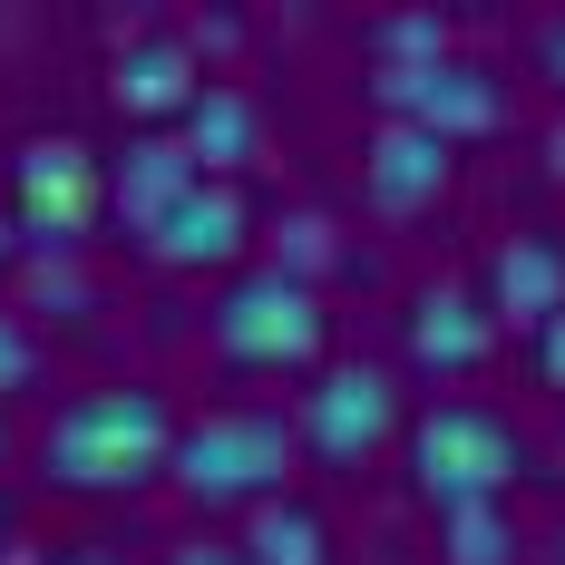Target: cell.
<instances>
[{"mask_svg":"<svg viewBox=\"0 0 565 565\" xmlns=\"http://www.w3.org/2000/svg\"><path fill=\"white\" fill-rule=\"evenodd\" d=\"M391 429H399V391H391L381 361H332V371L302 391V419H292V439L322 449V458H341V468L371 458Z\"/></svg>","mask_w":565,"mask_h":565,"instance_id":"5","label":"cell"},{"mask_svg":"<svg viewBox=\"0 0 565 565\" xmlns=\"http://www.w3.org/2000/svg\"><path fill=\"white\" fill-rule=\"evenodd\" d=\"M244 225H254V215H244V195H234L225 175H195L167 215L147 225V254H157V264H225L234 244H244Z\"/></svg>","mask_w":565,"mask_h":565,"instance_id":"9","label":"cell"},{"mask_svg":"<svg viewBox=\"0 0 565 565\" xmlns=\"http://www.w3.org/2000/svg\"><path fill=\"white\" fill-rule=\"evenodd\" d=\"M0 449H10V429H0Z\"/></svg>","mask_w":565,"mask_h":565,"instance_id":"25","label":"cell"},{"mask_svg":"<svg viewBox=\"0 0 565 565\" xmlns=\"http://www.w3.org/2000/svg\"><path fill=\"white\" fill-rule=\"evenodd\" d=\"M195 157H185V137H127V157H117V175H108V205H117V225H157V215H167L175 195H185V185H195Z\"/></svg>","mask_w":565,"mask_h":565,"instance_id":"12","label":"cell"},{"mask_svg":"<svg viewBox=\"0 0 565 565\" xmlns=\"http://www.w3.org/2000/svg\"><path fill=\"white\" fill-rule=\"evenodd\" d=\"M58 565H127V556H98V546H88V556H58Z\"/></svg>","mask_w":565,"mask_h":565,"instance_id":"22","label":"cell"},{"mask_svg":"<svg viewBox=\"0 0 565 565\" xmlns=\"http://www.w3.org/2000/svg\"><path fill=\"white\" fill-rule=\"evenodd\" d=\"M488 312L498 322H546L565 312V244L556 234H508L488 264Z\"/></svg>","mask_w":565,"mask_h":565,"instance_id":"11","label":"cell"},{"mask_svg":"<svg viewBox=\"0 0 565 565\" xmlns=\"http://www.w3.org/2000/svg\"><path fill=\"white\" fill-rule=\"evenodd\" d=\"M205 78H195V58L175 50V40H137V50H117V68H108V98L117 108H137V117H185V98H195Z\"/></svg>","mask_w":565,"mask_h":565,"instance_id":"13","label":"cell"},{"mask_svg":"<svg viewBox=\"0 0 565 565\" xmlns=\"http://www.w3.org/2000/svg\"><path fill=\"white\" fill-rule=\"evenodd\" d=\"M292 419L282 409H205V419H185L175 429V488L185 498H205V508H234V498H274L282 488V468H292Z\"/></svg>","mask_w":565,"mask_h":565,"instance_id":"3","label":"cell"},{"mask_svg":"<svg viewBox=\"0 0 565 565\" xmlns=\"http://www.w3.org/2000/svg\"><path fill=\"white\" fill-rule=\"evenodd\" d=\"M516 478V429L488 409V399H439L409 419V488L429 508H498Z\"/></svg>","mask_w":565,"mask_h":565,"instance_id":"2","label":"cell"},{"mask_svg":"<svg viewBox=\"0 0 565 565\" xmlns=\"http://www.w3.org/2000/svg\"><path fill=\"white\" fill-rule=\"evenodd\" d=\"M488 341H498V312H488L468 282H429V292L409 302V361L439 371V381H468V371L488 361Z\"/></svg>","mask_w":565,"mask_h":565,"instance_id":"8","label":"cell"},{"mask_svg":"<svg viewBox=\"0 0 565 565\" xmlns=\"http://www.w3.org/2000/svg\"><path fill=\"white\" fill-rule=\"evenodd\" d=\"M449 565H516L508 508H449Z\"/></svg>","mask_w":565,"mask_h":565,"instance_id":"17","label":"cell"},{"mask_svg":"<svg viewBox=\"0 0 565 565\" xmlns=\"http://www.w3.org/2000/svg\"><path fill=\"white\" fill-rule=\"evenodd\" d=\"M167 565H244V546H175Z\"/></svg>","mask_w":565,"mask_h":565,"instance_id":"21","label":"cell"},{"mask_svg":"<svg viewBox=\"0 0 565 565\" xmlns=\"http://www.w3.org/2000/svg\"><path fill=\"white\" fill-rule=\"evenodd\" d=\"M10 195H20V225L40 234V244H68V234H88L108 185H98V157L78 137H30L10 157Z\"/></svg>","mask_w":565,"mask_h":565,"instance_id":"7","label":"cell"},{"mask_svg":"<svg viewBox=\"0 0 565 565\" xmlns=\"http://www.w3.org/2000/svg\"><path fill=\"white\" fill-rule=\"evenodd\" d=\"M536 58H546V78H565V20H546V30H536Z\"/></svg>","mask_w":565,"mask_h":565,"instance_id":"20","label":"cell"},{"mask_svg":"<svg viewBox=\"0 0 565 565\" xmlns=\"http://www.w3.org/2000/svg\"><path fill=\"white\" fill-rule=\"evenodd\" d=\"M0 536H10V508H0Z\"/></svg>","mask_w":565,"mask_h":565,"instance_id":"24","label":"cell"},{"mask_svg":"<svg viewBox=\"0 0 565 565\" xmlns=\"http://www.w3.org/2000/svg\"><path fill=\"white\" fill-rule=\"evenodd\" d=\"M254 127H264L254 98H244L234 78H205V88L185 98V157H195V167H244V157H254Z\"/></svg>","mask_w":565,"mask_h":565,"instance_id":"14","label":"cell"},{"mask_svg":"<svg viewBox=\"0 0 565 565\" xmlns=\"http://www.w3.org/2000/svg\"><path fill=\"white\" fill-rule=\"evenodd\" d=\"M322 292L312 282L274 274V264H254V274L225 282V302H215V351L244 361V371H282V361H312L322 351Z\"/></svg>","mask_w":565,"mask_h":565,"instance_id":"4","label":"cell"},{"mask_svg":"<svg viewBox=\"0 0 565 565\" xmlns=\"http://www.w3.org/2000/svg\"><path fill=\"white\" fill-rule=\"evenodd\" d=\"M536 361H546V381H565V312L536 322Z\"/></svg>","mask_w":565,"mask_h":565,"instance_id":"19","label":"cell"},{"mask_svg":"<svg viewBox=\"0 0 565 565\" xmlns=\"http://www.w3.org/2000/svg\"><path fill=\"white\" fill-rule=\"evenodd\" d=\"M371 50H381V68H429V58H449V20L439 10H399V20L371 30Z\"/></svg>","mask_w":565,"mask_h":565,"instance_id":"16","label":"cell"},{"mask_svg":"<svg viewBox=\"0 0 565 565\" xmlns=\"http://www.w3.org/2000/svg\"><path fill=\"white\" fill-rule=\"evenodd\" d=\"M361 185H371V205H429L439 185H449V137H429V127H409V117H381L371 127V147H361Z\"/></svg>","mask_w":565,"mask_h":565,"instance_id":"10","label":"cell"},{"mask_svg":"<svg viewBox=\"0 0 565 565\" xmlns=\"http://www.w3.org/2000/svg\"><path fill=\"white\" fill-rule=\"evenodd\" d=\"M0 264H10V225H0Z\"/></svg>","mask_w":565,"mask_h":565,"instance_id":"23","label":"cell"},{"mask_svg":"<svg viewBox=\"0 0 565 565\" xmlns=\"http://www.w3.org/2000/svg\"><path fill=\"white\" fill-rule=\"evenodd\" d=\"M381 88V108L409 117V127H429V137H478V127H498L508 117V88H498V68H478V58H429V68H381L371 78Z\"/></svg>","mask_w":565,"mask_h":565,"instance_id":"6","label":"cell"},{"mask_svg":"<svg viewBox=\"0 0 565 565\" xmlns=\"http://www.w3.org/2000/svg\"><path fill=\"white\" fill-rule=\"evenodd\" d=\"M30 371H40V341L20 332V322H10V312H0V391H20V381H30Z\"/></svg>","mask_w":565,"mask_h":565,"instance_id":"18","label":"cell"},{"mask_svg":"<svg viewBox=\"0 0 565 565\" xmlns=\"http://www.w3.org/2000/svg\"><path fill=\"white\" fill-rule=\"evenodd\" d=\"M167 458H175V409L157 391H137V381L58 399L50 429H40V478H50V488H78V498L147 488Z\"/></svg>","mask_w":565,"mask_h":565,"instance_id":"1","label":"cell"},{"mask_svg":"<svg viewBox=\"0 0 565 565\" xmlns=\"http://www.w3.org/2000/svg\"><path fill=\"white\" fill-rule=\"evenodd\" d=\"M244 565H332V526L292 498H264L244 526Z\"/></svg>","mask_w":565,"mask_h":565,"instance_id":"15","label":"cell"}]
</instances>
